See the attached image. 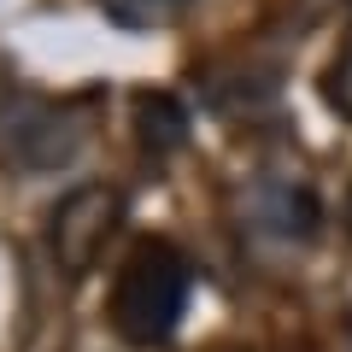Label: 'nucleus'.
Listing matches in <instances>:
<instances>
[{
  "mask_svg": "<svg viewBox=\"0 0 352 352\" xmlns=\"http://www.w3.org/2000/svg\"><path fill=\"white\" fill-rule=\"evenodd\" d=\"M323 100L352 124V41H346V53L329 65V76H323Z\"/></svg>",
  "mask_w": 352,
  "mask_h": 352,
  "instance_id": "0eeeda50",
  "label": "nucleus"
},
{
  "mask_svg": "<svg viewBox=\"0 0 352 352\" xmlns=\"http://www.w3.org/2000/svg\"><path fill=\"white\" fill-rule=\"evenodd\" d=\"M194 300V264L170 241H141L112 282V329L129 346H164Z\"/></svg>",
  "mask_w": 352,
  "mask_h": 352,
  "instance_id": "f257e3e1",
  "label": "nucleus"
},
{
  "mask_svg": "<svg viewBox=\"0 0 352 352\" xmlns=\"http://www.w3.org/2000/svg\"><path fill=\"white\" fill-rule=\"evenodd\" d=\"M346 229H352V194H346Z\"/></svg>",
  "mask_w": 352,
  "mask_h": 352,
  "instance_id": "6e6552de",
  "label": "nucleus"
},
{
  "mask_svg": "<svg viewBox=\"0 0 352 352\" xmlns=\"http://www.w3.org/2000/svg\"><path fill=\"white\" fill-rule=\"evenodd\" d=\"M124 223V194L112 182H76L59 206L47 212V252L65 276H88L100 264L106 241Z\"/></svg>",
  "mask_w": 352,
  "mask_h": 352,
  "instance_id": "f03ea898",
  "label": "nucleus"
},
{
  "mask_svg": "<svg viewBox=\"0 0 352 352\" xmlns=\"http://www.w3.org/2000/svg\"><path fill=\"white\" fill-rule=\"evenodd\" d=\"M6 141H12L24 170H59V164H71L82 153L76 118L65 106H53V100H18L6 112Z\"/></svg>",
  "mask_w": 352,
  "mask_h": 352,
  "instance_id": "20e7f679",
  "label": "nucleus"
},
{
  "mask_svg": "<svg viewBox=\"0 0 352 352\" xmlns=\"http://www.w3.org/2000/svg\"><path fill=\"white\" fill-rule=\"evenodd\" d=\"M100 12L124 30H164L188 12V0H100Z\"/></svg>",
  "mask_w": 352,
  "mask_h": 352,
  "instance_id": "423d86ee",
  "label": "nucleus"
},
{
  "mask_svg": "<svg viewBox=\"0 0 352 352\" xmlns=\"http://www.w3.org/2000/svg\"><path fill=\"white\" fill-rule=\"evenodd\" d=\"M188 106L176 100V94H141L135 100V135L141 147L153 153V159H164V153H176L182 141H188Z\"/></svg>",
  "mask_w": 352,
  "mask_h": 352,
  "instance_id": "39448f33",
  "label": "nucleus"
},
{
  "mask_svg": "<svg viewBox=\"0 0 352 352\" xmlns=\"http://www.w3.org/2000/svg\"><path fill=\"white\" fill-rule=\"evenodd\" d=\"M247 223L252 235L276 241V247H305L323 223V206H317L311 182L294 170H258L247 188Z\"/></svg>",
  "mask_w": 352,
  "mask_h": 352,
  "instance_id": "7ed1b4c3",
  "label": "nucleus"
}]
</instances>
